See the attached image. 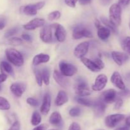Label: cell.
Listing matches in <instances>:
<instances>
[{"label":"cell","mask_w":130,"mask_h":130,"mask_svg":"<svg viewBox=\"0 0 130 130\" xmlns=\"http://www.w3.org/2000/svg\"><path fill=\"white\" fill-rule=\"evenodd\" d=\"M5 55L6 59L14 66L20 67L24 64V57L22 54L17 50L13 48H7L5 50Z\"/></svg>","instance_id":"cell-1"},{"label":"cell","mask_w":130,"mask_h":130,"mask_svg":"<svg viewBox=\"0 0 130 130\" xmlns=\"http://www.w3.org/2000/svg\"><path fill=\"white\" fill-rule=\"evenodd\" d=\"M80 59L82 63L92 72H99L105 67V64L100 58H96L94 60H91L83 57Z\"/></svg>","instance_id":"cell-2"},{"label":"cell","mask_w":130,"mask_h":130,"mask_svg":"<svg viewBox=\"0 0 130 130\" xmlns=\"http://www.w3.org/2000/svg\"><path fill=\"white\" fill-rule=\"evenodd\" d=\"M122 8L118 3L113 4L109 8V20L115 26L118 27L121 24Z\"/></svg>","instance_id":"cell-3"},{"label":"cell","mask_w":130,"mask_h":130,"mask_svg":"<svg viewBox=\"0 0 130 130\" xmlns=\"http://www.w3.org/2000/svg\"><path fill=\"white\" fill-rule=\"evenodd\" d=\"M93 37L91 31L83 25H78L75 27L72 31V38L74 40H79L83 38H92Z\"/></svg>","instance_id":"cell-4"},{"label":"cell","mask_w":130,"mask_h":130,"mask_svg":"<svg viewBox=\"0 0 130 130\" xmlns=\"http://www.w3.org/2000/svg\"><path fill=\"white\" fill-rule=\"evenodd\" d=\"M75 93L78 96L85 97L90 95V92L87 82L83 79H78L74 85Z\"/></svg>","instance_id":"cell-5"},{"label":"cell","mask_w":130,"mask_h":130,"mask_svg":"<svg viewBox=\"0 0 130 130\" xmlns=\"http://www.w3.org/2000/svg\"><path fill=\"white\" fill-rule=\"evenodd\" d=\"M44 5H45V3L44 1H40V2L36 3L30 4V5L21 6L20 10L21 13L25 14V15L33 16V15H36L38 10L43 8Z\"/></svg>","instance_id":"cell-6"},{"label":"cell","mask_w":130,"mask_h":130,"mask_svg":"<svg viewBox=\"0 0 130 130\" xmlns=\"http://www.w3.org/2000/svg\"><path fill=\"white\" fill-rule=\"evenodd\" d=\"M60 72L66 77L72 76L77 73V68L74 64L62 61L59 63Z\"/></svg>","instance_id":"cell-7"},{"label":"cell","mask_w":130,"mask_h":130,"mask_svg":"<svg viewBox=\"0 0 130 130\" xmlns=\"http://www.w3.org/2000/svg\"><path fill=\"white\" fill-rule=\"evenodd\" d=\"M125 116L121 113H116L107 116L105 119V124L108 127L112 128L116 126L124 119Z\"/></svg>","instance_id":"cell-8"},{"label":"cell","mask_w":130,"mask_h":130,"mask_svg":"<svg viewBox=\"0 0 130 130\" xmlns=\"http://www.w3.org/2000/svg\"><path fill=\"white\" fill-rule=\"evenodd\" d=\"M107 82V76L104 74H100L96 76L95 82L91 86V88L95 91L102 90L106 86Z\"/></svg>","instance_id":"cell-9"},{"label":"cell","mask_w":130,"mask_h":130,"mask_svg":"<svg viewBox=\"0 0 130 130\" xmlns=\"http://www.w3.org/2000/svg\"><path fill=\"white\" fill-rule=\"evenodd\" d=\"M89 47H90V43L88 42H81L77 45L74 50V55L75 57L78 59L85 57V55L88 52Z\"/></svg>","instance_id":"cell-10"},{"label":"cell","mask_w":130,"mask_h":130,"mask_svg":"<svg viewBox=\"0 0 130 130\" xmlns=\"http://www.w3.org/2000/svg\"><path fill=\"white\" fill-rule=\"evenodd\" d=\"M52 28H54L55 29V36L56 40L58 41V42H63L66 39V36H67V33L62 25L59 24H53L51 25Z\"/></svg>","instance_id":"cell-11"},{"label":"cell","mask_w":130,"mask_h":130,"mask_svg":"<svg viewBox=\"0 0 130 130\" xmlns=\"http://www.w3.org/2000/svg\"><path fill=\"white\" fill-rule=\"evenodd\" d=\"M25 89H26V85L22 82H14L10 85V90L12 94L17 98H20L22 96L24 92L25 91Z\"/></svg>","instance_id":"cell-12"},{"label":"cell","mask_w":130,"mask_h":130,"mask_svg":"<svg viewBox=\"0 0 130 130\" xmlns=\"http://www.w3.org/2000/svg\"><path fill=\"white\" fill-rule=\"evenodd\" d=\"M117 97V93L114 89H110L103 92L100 99L105 103H112L115 102Z\"/></svg>","instance_id":"cell-13"},{"label":"cell","mask_w":130,"mask_h":130,"mask_svg":"<svg viewBox=\"0 0 130 130\" xmlns=\"http://www.w3.org/2000/svg\"><path fill=\"white\" fill-rule=\"evenodd\" d=\"M45 21L43 19H41V18H35V19H32L29 22L26 23L23 25V28L24 29L27 31H32L35 30L37 28H41V27L44 26Z\"/></svg>","instance_id":"cell-14"},{"label":"cell","mask_w":130,"mask_h":130,"mask_svg":"<svg viewBox=\"0 0 130 130\" xmlns=\"http://www.w3.org/2000/svg\"><path fill=\"white\" fill-rule=\"evenodd\" d=\"M94 114L96 117H101L104 115L106 110V103H104L101 99H99L94 101V104L93 105Z\"/></svg>","instance_id":"cell-15"},{"label":"cell","mask_w":130,"mask_h":130,"mask_svg":"<svg viewBox=\"0 0 130 130\" xmlns=\"http://www.w3.org/2000/svg\"><path fill=\"white\" fill-rule=\"evenodd\" d=\"M51 25H45L41 29L39 36L40 38L44 43H48L52 41V31Z\"/></svg>","instance_id":"cell-16"},{"label":"cell","mask_w":130,"mask_h":130,"mask_svg":"<svg viewBox=\"0 0 130 130\" xmlns=\"http://www.w3.org/2000/svg\"><path fill=\"white\" fill-rule=\"evenodd\" d=\"M111 56L114 62L119 66H122L124 62L129 59L128 55L118 51H113L111 54Z\"/></svg>","instance_id":"cell-17"},{"label":"cell","mask_w":130,"mask_h":130,"mask_svg":"<svg viewBox=\"0 0 130 130\" xmlns=\"http://www.w3.org/2000/svg\"><path fill=\"white\" fill-rule=\"evenodd\" d=\"M110 81L116 87H118L120 90H122L126 89V85L124 84V81H123L120 73L118 71H115L113 73L110 77Z\"/></svg>","instance_id":"cell-18"},{"label":"cell","mask_w":130,"mask_h":130,"mask_svg":"<svg viewBox=\"0 0 130 130\" xmlns=\"http://www.w3.org/2000/svg\"><path fill=\"white\" fill-rule=\"evenodd\" d=\"M53 76L54 80H55L56 82L63 88H67L69 85L68 79H66V76H63L59 71L58 70H55L53 71Z\"/></svg>","instance_id":"cell-19"},{"label":"cell","mask_w":130,"mask_h":130,"mask_svg":"<svg viewBox=\"0 0 130 130\" xmlns=\"http://www.w3.org/2000/svg\"><path fill=\"white\" fill-rule=\"evenodd\" d=\"M51 108V96L49 93H46L44 95L43 103L40 108V112L43 115H46L49 113Z\"/></svg>","instance_id":"cell-20"},{"label":"cell","mask_w":130,"mask_h":130,"mask_svg":"<svg viewBox=\"0 0 130 130\" xmlns=\"http://www.w3.org/2000/svg\"><path fill=\"white\" fill-rule=\"evenodd\" d=\"M50 57L49 55L43 53L38 54L33 57L32 64L34 66H38L41 64L46 63L50 61Z\"/></svg>","instance_id":"cell-21"},{"label":"cell","mask_w":130,"mask_h":130,"mask_svg":"<svg viewBox=\"0 0 130 130\" xmlns=\"http://www.w3.org/2000/svg\"><path fill=\"white\" fill-rule=\"evenodd\" d=\"M69 100V97L64 90H60L57 94L55 100V103L57 107H61L66 104Z\"/></svg>","instance_id":"cell-22"},{"label":"cell","mask_w":130,"mask_h":130,"mask_svg":"<svg viewBox=\"0 0 130 130\" xmlns=\"http://www.w3.org/2000/svg\"><path fill=\"white\" fill-rule=\"evenodd\" d=\"M50 123L51 124L55 126H60L63 124V121H62V117L60 113L58 112H53L52 114L50 115V117L49 119Z\"/></svg>","instance_id":"cell-23"},{"label":"cell","mask_w":130,"mask_h":130,"mask_svg":"<svg viewBox=\"0 0 130 130\" xmlns=\"http://www.w3.org/2000/svg\"><path fill=\"white\" fill-rule=\"evenodd\" d=\"M97 29V35L99 39L102 41L107 40L110 35V32L111 31H110V29L107 27L102 26V25H100Z\"/></svg>","instance_id":"cell-24"},{"label":"cell","mask_w":130,"mask_h":130,"mask_svg":"<svg viewBox=\"0 0 130 130\" xmlns=\"http://www.w3.org/2000/svg\"><path fill=\"white\" fill-rule=\"evenodd\" d=\"M0 70L1 73H5L6 75L8 74L11 76L14 75V71L12 66L6 61H1L0 63Z\"/></svg>","instance_id":"cell-25"},{"label":"cell","mask_w":130,"mask_h":130,"mask_svg":"<svg viewBox=\"0 0 130 130\" xmlns=\"http://www.w3.org/2000/svg\"><path fill=\"white\" fill-rule=\"evenodd\" d=\"M76 100L79 104L81 105H84L85 107H93L94 104V101H92L91 99H88V98H85L82 96H77L76 98Z\"/></svg>","instance_id":"cell-26"},{"label":"cell","mask_w":130,"mask_h":130,"mask_svg":"<svg viewBox=\"0 0 130 130\" xmlns=\"http://www.w3.org/2000/svg\"><path fill=\"white\" fill-rule=\"evenodd\" d=\"M100 20H101L102 22L105 25L107 28H109L110 30V31H112L114 33H116V34H118V30L117 29V27L115 26L109 19H107V18L104 17H101L100 18Z\"/></svg>","instance_id":"cell-27"},{"label":"cell","mask_w":130,"mask_h":130,"mask_svg":"<svg viewBox=\"0 0 130 130\" xmlns=\"http://www.w3.org/2000/svg\"><path fill=\"white\" fill-rule=\"evenodd\" d=\"M42 79H43V82L46 85H48L50 84V71L48 68H44L41 70Z\"/></svg>","instance_id":"cell-28"},{"label":"cell","mask_w":130,"mask_h":130,"mask_svg":"<svg viewBox=\"0 0 130 130\" xmlns=\"http://www.w3.org/2000/svg\"><path fill=\"white\" fill-rule=\"evenodd\" d=\"M41 116L40 113L38 111H34L32 115L31 121H30L32 125L38 126L41 123Z\"/></svg>","instance_id":"cell-29"},{"label":"cell","mask_w":130,"mask_h":130,"mask_svg":"<svg viewBox=\"0 0 130 130\" xmlns=\"http://www.w3.org/2000/svg\"><path fill=\"white\" fill-rule=\"evenodd\" d=\"M121 47L127 55L130 56V36H127L123 40Z\"/></svg>","instance_id":"cell-30"},{"label":"cell","mask_w":130,"mask_h":130,"mask_svg":"<svg viewBox=\"0 0 130 130\" xmlns=\"http://www.w3.org/2000/svg\"><path fill=\"white\" fill-rule=\"evenodd\" d=\"M10 107L8 101L4 97L0 96V110H9Z\"/></svg>","instance_id":"cell-31"},{"label":"cell","mask_w":130,"mask_h":130,"mask_svg":"<svg viewBox=\"0 0 130 130\" xmlns=\"http://www.w3.org/2000/svg\"><path fill=\"white\" fill-rule=\"evenodd\" d=\"M34 74L35 76L36 81L39 87H41L43 85V79H42L41 71L39 69L35 68L34 70Z\"/></svg>","instance_id":"cell-32"},{"label":"cell","mask_w":130,"mask_h":130,"mask_svg":"<svg viewBox=\"0 0 130 130\" xmlns=\"http://www.w3.org/2000/svg\"><path fill=\"white\" fill-rule=\"evenodd\" d=\"M8 43L9 45H11L19 46L22 44L23 41L21 38H18V37H11L8 39Z\"/></svg>","instance_id":"cell-33"},{"label":"cell","mask_w":130,"mask_h":130,"mask_svg":"<svg viewBox=\"0 0 130 130\" xmlns=\"http://www.w3.org/2000/svg\"><path fill=\"white\" fill-rule=\"evenodd\" d=\"M60 17L61 13L58 10H56V11H53L48 14V19L50 21H53V20H58L60 18Z\"/></svg>","instance_id":"cell-34"},{"label":"cell","mask_w":130,"mask_h":130,"mask_svg":"<svg viewBox=\"0 0 130 130\" xmlns=\"http://www.w3.org/2000/svg\"><path fill=\"white\" fill-rule=\"evenodd\" d=\"M81 109L78 107H72L71 109H70L69 112V114L70 116L72 117H78L81 115Z\"/></svg>","instance_id":"cell-35"},{"label":"cell","mask_w":130,"mask_h":130,"mask_svg":"<svg viewBox=\"0 0 130 130\" xmlns=\"http://www.w3.org/2000/svg\"><path fill=\"white\" fill-rule=\"evenodd\" d=\"M19 29L17 27H15V28H11V29H8V31H6L5 33V37L6 38H9L10 37L13 36V35L16 34L17 33L19 32Z\"/></svg>","instance_id":"cell-36"},{"label":"cell","mask_w":130,"mask_h":130,"mask_svg":"<svg viewBox=\"0 0 130 130\" xmlns=\"http://www.w3.org/2000/svg\"><path fill=\"white\" fill-rule=\"evenodd\" d=\"M27 103L29 105H30L31 107H36L39 105V102L36 99L34 98H32V97H30V98H28L26 100Z\"/></svg>","instance_id":"cell-37"},{"label":"cell","mask_w":130,"mask_h":130,"mask_svg":"<svg viewBox=\"0 0 130 130\" xmlns=\"http://www.w3.org/2000/svg\"><path fill=\"white\" fill-rule=\"evenodd\" d=\"M7 24V19L3 15H0V31L3 29Z\"/></svg>","instance_id":"cell-38"},{"label":"cell","mask_w":130,"mask_h":130,"mask_svg":"<svg viewBox=\"0 0 130 130\" xmlns=\"http://www.w3.org/2000/svg\"><path fill=\"white\" fill-rule=\"evenodd\" d=\"M123 104V101L121 98H116L115 101V105H114V108L116 110H119L121 108Z\"/></svg>","instance_id":"cell-39"},{"label":"cell","mask_w":130,"mask_h":130,"mask_svg":"<svg viewBox=\"0 0 130 130\" xmlns=\"http://www.w3.org/2000/svg\"><path fill=\"white\" fill-rule=\"evenodd\" d=\"M8 130H20V124L18 121H15Z\"/></svg>","instance_id":"cell-40"},{"label":"cell","mask_w":130,"mask_h":130,"mask_svg":"<svg viewBox=\"0 0 130 130\" xmlns=\"http://www.w3.org/2000/svg\"><path fill=\"white\" fill-rule=\"evenodd\" d=\"M78 0H65V3L68 6L71 8L76 7V5Z\"/></svg>","instance_id":"cell-41"},{"label":"cell","mask_w":130,"mask_h":130,"mask_svg":"<svg viewBox=\"0 0 130 130\" xmlns=\"http://www.w3.org/2000/svg\"><path fill=\"white\" fill-rule=\"evenodd\" d=\"M68 130H81V127L78 123L74 122L70 125Z\"/></svg>","instance_id":"cell-42"},{"label":"cell","mask_w":130,"mask_h":130,"mask_svg":"<svg viewBox=\"0 0 130 130\" xmlns=\"http://www.w3.org/2000/svg\"><path fill=\"white\" fill-rule=\"evenodd\" d=\"M130 3V0H119L118 1V5L121 8L126 7Z\"/></svg>","instance_id":"cell-43"},{"label":"cell","mask_w":130,"mask_h":130,"mask_svg":"<svg viewBox=\"0 0 130 130\" xmlns=\"http://www.w3.org/2000/svg\"><path fill=\"white\" fill-rule=\"evenodd\" d=\"M22 38L23 40L28 42H31L32 41V38L30 34H27V33H23L22 34Z\"/></svg>","instance_id":"cell-44"},{"label":"cell","mask_w":130,"mask_h":130,"mask_svg":"<svg viewBox=\"0 0 130 130\" xmlns=\"http://www.w3.org/2000/svg\"><path fill=\"white\" fill-rule=\"evenodd\" d=\"M120 96H123V97H128L130 96V90H126V89H124V90H122L121 91L118 93Z\"/></svg>","instance_id":"cell-45"},{"label":"cell","mask_w":130,"mask_h":130,"mask_svg":"<svg viewBox=\"0 0 130 130\" xmlns=\"http://www.w3.org/2000/svg\"><path fill=\"white\" fill-rule=\"evenodd\" d=\"M47 127H48V125L46 124H43L37 126L32 130H46L47 129Z\"/></svg>","instance_id":"cell-46"},{"label":"cell","mask_w":130,"mask_h":130,"mask_svg":"<svg viewBox=\"0 0 130 130\" xmlns=\"http://www.w3.org/2000/svg\"><path fill=\"white\" fill-rule=\"evenodd\" d=\"M78 1L81 5H88V4L90 3L91 0H78Z\"/></svg>","instance_id":"cell-47"},{"label":"cell","mask_w":130,"mask_h":130,"mask_svg":"<svg viewBox=\"0 0 130 130\" xmlns=\"http://www.w3.org/2000/svg\"><path fill=\"white\" fill-rule=\"evenodd\" d=\"M114 130H130V127L128 126H123V127H118V128L116 129H114Z\"/></svg>","instance_id":"cell-48"},{"label":"cell","mask_w":130,"mask_h":130,"mask_svg":"<svg viewBox=\"0 0 130 130\" xmlns=\"http://www.w3.org/2000/svg\"><path fill=\"white\" fill-rule=\"evenodd\" d=\"M112 1V0H100V3L103 5H107Z\"/></svg>","instance_id":"cell-49"},{"label":"cell","mask_w":130,"mask_h":130,"mask_svg":"<svg viewBox=\"0 0 130 130\" xmlns=\"http://www.w3.org/2000/svg\"><path fill=\"white\" fill-rule=\"evenodd\" d=\"M126 126H129L130 127V116L129 117H128L126 119Z\"/></svg>","instance_id":"cell-50"},{"label":"cell","mask_w":130,"mask_h":130,"mask_svg":"<svg viewBox=\"0 0 130 130\" xmlns=\"http://www.w3.org/2000/svg\"><path fill=\"white\" fill-rule=\"evenodd\" d=\"M49 130H60V129H49Z\"/></svg>","instance_id":"cell-51"},{"label":"cell","mask_w":130,"mask_h":130,"mask_svg":"<svg viewBox=\"0 0 130 130\" xmlns=\"http://www.w3.org/2000/svg\"><path fill=\"white\" fill-rule=\"evenodd\" d=\"M1 84H0V90H1Z\"/></svg>","instance_id":"cell-52"},{"label":"cell","mask_w":130,"mask_h":130,"mask_svg":"<svg viewBox=\"0 0 130 130\" xmlns=\"http://www.w3.org/2000/svg\"><path fill=\"white\" fill-rule=\"evenodd\" d=\"M99 130H104V129H99Z\"/></svg>","instance_id":"cell-53"},{"label":"cell","mask_w":130,"mask_h":130,"mask_svg":"<svg viewBox=\"0 0 130 130\" xmlns=\"http://www.w3.org/2000/svg\"><path fill=\"white\" fill-rule=\"evenodd\" d=\"M129 28H130V23H129Z\"/></svg>","instance_id":"cell-54"}]
</instances>
